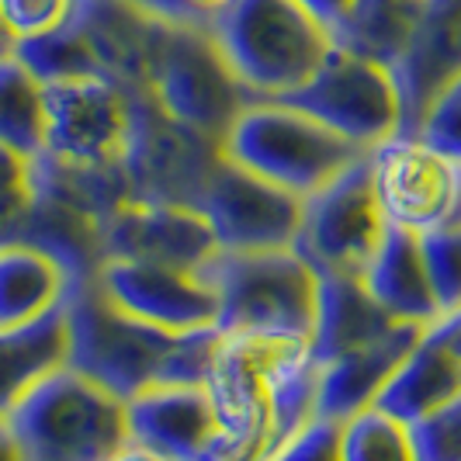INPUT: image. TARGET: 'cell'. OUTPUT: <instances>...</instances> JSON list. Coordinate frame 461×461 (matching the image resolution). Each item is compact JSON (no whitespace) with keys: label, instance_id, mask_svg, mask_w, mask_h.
Segmentation results:
<instances>
[{"label":"cell","instance_id":"obj_1","mask_svg":"<svg viewBox=\"0 0 461 461\" xmlns=\"http://www.w3.org/2000/svg\"><path fill=\"white\" fill-rule=\"evenodd\" d=\"M316 385L309 337L222 333L205 375L219 423L208 461H267L316 420Z\"/></svg>","mask_w":461,"mask_h":461},{"label":"cell","instance_id":"obj_2","mask_svg":"<svg viewBox=\"0 0 461 461\" xmlns=\"http://www.w3.org/2000/svg\"><path fill=\"white\" fill-rule=\"evenodd\" d=\"M67 365L101 389L129 402L153 385H205L222 330H160L118 309L94 281L73 285L67 295Z\"/></svg>","mask_w":461,"mask_h":461},{"label":"cell","instance_id":"obj_3","mask_svg":"<svg viewBox=\"0 0 461 461\" xmlns=\"http://www.w3.org/2000/svg\"><path fill=\"white\" fill-rule=\"evenodd\" d=\"M212 39L254 101H281L320 69L330 32L295 0H232Z\"/></svg>","mask_w":461,"mask_h":461},{"label":"cell","instance_id":"obj_4","mask_svg":"<svg viewBox=\"0 0 461 461\" xmlns=\"http://www.w3.org/2000/svg\"><path fill=\"white\" fill-rule=\"evenodd\" d=\"M24 461H115L129 444L125 402L63 365L7 413Z\"/></svg>","mask_w":461,"mask_h":461},{"label":"cell","instance_id":"obj_5","mask_svg":"<svg viewBox=\"0 0 461 461\" xmlns=\"http://www.w3.org/2000/svg\"><path fill=\"white\" fill-rule=\"evenodd\" d=\"M222 157L299 198H309L361 160L365 149L288 101H254L222 136Z\"/></svg>","mask_w":461,"mask_h":461},{"label":"cell","instance_id":"obj_6","mask_svg":"<svg viewBox=\"0 0 461 461\" xmlns=\"http://www.w3.org/2000/svg\"><path fill=\"white\" fill-rule=\"evenodd\" d=\"M205 277L219 299L215 326L222 333H288L312 340L320 275L292 247L219 250L205 264Z\"/></svg>","mask_w":461,"mask_h":461},{"label":"cell","instance_id":"obj_7","mask_svg":"<svg viewBox=\"0 0 461 461\" xmlns=\"http://www.w3.org/2000/svg\"><path fill=\"white\" fill-rule=\"evenodd\" d=\"M149 97L185 125L219 139L230 132L236 115L254 104L236 80L226 56L219 52L208 28L170 24L149 80Z\"/></svg>","mask_w":461,"mask_h":461},{"label":"cell","instance_id":"obj_8","mask_svg":"<svg viewBox=\"0 0 461 461\" xmlns=\"http://www.w3.org/2000/svg\"><path fill=\"white\" fill-rule=\"evenodd\" d=\"M281 101L320 118L326 129H333L337 136H344L365 153L402 132V101L393 73L382 63L340 46H330L320 69L299 91Z\"/></svg>","mask_w":461,"mask_h":461},{"label":"cell","instance_id":"obj_9","mask_svg":"<svg viewBox=\"0 0 461 461\" xmlns=\"http://www.w3.org/2000/svg\"><path fill=\"white\" fill-rule=\"evenodd\" d=\"M219 160V139L163 112L149 94H132V136L122 163L132 198L198 205L202 187Z\"/></svg>","mask_w":461,"mask_h":461},{"label":"cell","instance_id":"obj_10","mask_svg":"<svg viewBox=\"0 0 461 461\" xmlns=\"http://www.w3.org/2000/svg\"><path fill=\"white\" fill-rule=\"evenodd\" d=\"M46 91V157L69 167L125 170L132 136V91L87 73L42 84Z\"/></svg>","mask_w":461,"mask_h":461},{"label":"cell","instance_id":"obj_11","mask_svg":"<svg viewBox=\"0 0 461 461\" xmlns=\"http://www.w3.org/2000/svg\"><path fill=\"white\" fill-rule=\"evenodd\" d=\"M385 230L389 222L375 198L368 153H365L330 185L302 198V226L292 250L302 260H309L316 271L361 277Z\"/></svg>","mask_w":461,"mask_h":461},{"label":"cell","instance_id":"obj_12","mask_svg":"<svg viewBox=\"0 0 461 461\" xmlns=\"http://www.w3.org/2000/svg\"><path fill=\"white\" fill-rule=\"evenodd\" d=\"M368 170L389 226L423 236L461 215V163L440 157L423 139L389 136L368 149Z\"/></svg>","mask_w":461,"mask_h":461},{"label":"cell","instance_id":"obj_13","mask_svg":"<svg viewBox=\"0 0 461 461\" xmlns=\"http://www.w3.org/2000/svg\"><path fill=\"white\" fill-rule=\"evenodd\" d=\"M198 212L219 240V250H285L295 243L302 226V198L257 177L232 160L215 163L208 174Z\"/></svg>","mask_w":461,"mask_h":461},{"label":"cell","instance_id":"obj_14","mask_svg":"<svg viewBox=\"0 0 461 461\" xmlns=\"http://www.w3.org/2000/svg\"><path fill=\"white\" fill-rule=\"evenodd\" d=\"M97 285L129 316L174 333L215 326L219 316V299L205 267L187 271L153 260H104Z\"/></svg>","mask_w":461,"mask_h":461},{"label":"cell","instance_id":"obj_15","mask_svg":"<svg viewBox=\"0 0 461 461\" xmlns=\"http://www.w3.org/2000/svg\"><path fill=\"white\" fill-rule=\"evenodd\" d=\"M219 254V240L194 205L129 198L104 226V260H153L202 271Z\"/></svg>","mask_w":461,"mask_h":461},{"label":"cell","instance_id":"obj_16","mask_svg":"<svg viewBox=\"0 0 461 461\" xmlns=\"http://www.w3.org/2000/svg\"><path fill=\"white\" fill-rule=\"evenodd\" d=\"M69 22L84 35L94 63L108 80L132 94H149L170 24L153 18L132 0H77Z\"/></svg>","mask_w":461,"mask_h":461},{"label":"cell","instance_id":"obj_17","mask_svg":"<svg viewBox=\"0 0 461 461\" xmlns=\"http://www.w3.org/2000/svg\"><path fill=\"white\" fill-rule=\"evenodd\" d=\"M129 440L163 461H208L219 438L205 385H153L125 402Z\"/></svg>","mask_w":461,"mask_h":461},{"label":"cell","instance_id":"obj_18","mask_svg":"<svg viewBox=\"0 0 461 461\" xmlns=\"http://www.w3.org/2000/svg\"><path fill=\"white\" fill-rule=\"evenodd\" d=\"M393 80L402 101V132L461 73V0H427L402 56L393 63Z\"/></svg>","mask_w":461,"mask_h":461},{"label":"cell","instance_id":"obj_19","mask_svg":"<svg viewBox=\"0 0 461 461\" xmlns=\"http://www.w3.org/2000/svg\"><path fill=\"white\" fill-rule=\"evenodd\" d=\"M423 333H427V326L399 323L385 337L354 347V350H344V354L330 357L326 365H320L316 416L344 423L354 413L375 406L382 389L389 385V378L395 375V368L423 340Z\"/></svg>","mask_w":461,"mask_h":461},{"label":"cell","instance_id":"obj_20","mask_svg":"<svg viewBox=\"0 0 461 461\" xmlns=\"http://www.w3.org/2000/svg\"><path fill=\"white\" fill-rule=\"evenodd\" d=\"M361 281L371 292V299L399 323H416L427 330L440 323L434 285L427 275V260L416 232L389 226L378 250L371 254L368 267L361 271Z\"/></svg>","mask_w":461,"mask_h":461},{"label":"cell","instance_id":"obj_21","mask_svg":"<svg viewBox=\"0 0 461 461\" xmlns=\"http://www.w3.org/2000/svg\"><path fill=\"white\" fill-rule=\"evenodd\" d=\"M316 323H312V357L326 365L330 357L371 344L385 337L399 320H393L378 302L371 299L365 281L357 275H337V271H316Z\"/></svg>","mask_w":461,"mask_h":461},{"label":"cell","instance_id":"obj_22","mask_svg":"<svg viewBox=\"0 0 461 461\" xmlns=\"http://www.w3.org/2000/svg\"><path fill=\"white\" fill-rule=\"evenodd\" d=\"M461 393V361L451 347L430 330L423 340L410 350V357L395 368L389 385L378 395V410L393 413L402 423H423L434 413H440L455 395Z\"/></svg>","mask_w":461,"mask_h":461},{"label":"cell","instance_id":"obj_23","mask_svg":"<svg viewBox=\"0 0 461 461\" xmlns=\"http://www.w3.org/2000/svg\"><path fill=\"white\" fill-rule=\"evenodd\" d=\"M67 354V302L35 323L0 326V420H7L46 375L63 368Z\"/></svg>","mask_w":461,"mask_h":461},{"label":"cell","instance_id":"obj_24","mask_svg":"<svg viewBox=\"0 0 461 461\" xmlns=\"http://www.w3.org/2000/svg\"><path fill=\"white\" fill-rule=\"evenodd\" d=\"M69 295V275L59 260L32 243L0 247V326L35 323Z\"/></svg>","mask_w":461,"mask_h":461},{"label":"cell","instance_id":"obj_25","mask_svg":"<svg viewBox=\"0 0 461 461\" xmlns=\"http://www.w3.org/2000/svg\"><path fill=\"white\" fill-rule=\"evenodd\" d=\"M423 4L427 0H354V7L330 39L333 46L393 69L423 14Z\"/></svg>","mask_w":461,"mask_h":461},{"label":"cell","instance_id":"obj_26","mask_svg":"<svg viewBox=\"0 0 461 461\" xmlns=\"http://www.w3.org/2000/svg\"><path fill=\"white\" fill-rule=\"evenodd\" d=\"M0 146L28 160L46 153V91L14 52L0 56Z\"/></svg>","mask_w":461,"mask_h":461},{"label":"cell","instance_id":"obj_27","mask_svg":"<svg viewBox=\"0 0 461 461\" xmlns=\"http://www.w3.org/2000/svg\"><path fill=\"white\" fill-rule=\"evenodd\" d=\"M340 458L344 461H420L413 427L393 413L368 406L340 423Z\"/></svg>","mask_w":461,"mask_h":461},{"label":"cell","instance_id":"obj_28","mask_svg":"<svg viewBox=\"0 0 461 461\" xmlns=\"http://www.w3.org/2000/svg\"><path fill=\"white\" fill-rule=\"evenodd\" d=\"M14 56L22 59L24 67L32 69L42 84L52 80H69V77H87V73H101L94 63L91 49L84 42V35L77 32V24L67 22L56 32L46 35H35V39H24L14 42ZM104 77V73H101Z\"/></svg>","mask_w":461,"mask_h":461},{"label":"cell","instance_id":"obj_29","mask_svg":"<svg viewBox=\"0 0 461 461\" xmlns=\"http://www.w3.org/2000/svg\"><path fill=\"white\" fill-rule=\"evenodd\" d=\"M440 320L461 309V215L420 236Z\"/></svg>","mask_w":461,"mask_h":461},{"label":"cell","instance_id":"obj_30","mask_svg":"<svg viewBox=\"0 0 461 461\" xmlns=\"http://www.w3.org/2000/svg\"><path fill=\"white\" fill-rule=\"evenodd\" d=\"M32 202H35L32 160L0 146V247L22 243Z\"/></svg>","mask_w":461,"mask_h":461},{"label":"cell","instance_id":"obj_31","mask_svg":"<svg viewBox=\"0 0 461 461\" xmlns=\"http://www.w3.org/2000/svg\"><path fill=\"white\" fill-rule=\"evenodd\" d=\"M410 136L423 139L440 157L461 163V73L434 94V101L416 118Z\"/></svg>","mask_w":461,"mask_h":461},{"label":"cell","instance_id":"obj_32","mask_svg":"<svg viewBox=\"0 0 461 461\" xmlns=\"http://www.w3.org/2000/svg\"><path fill=\"white\" fill-rule=\"evenodd\" d=\"M77 0H0V18L14 42L56 32L73 18Z\"/></svg>","mask_w":461,"mask_h":461},{"label":"cell","instance_id":"obj_33","mask_svg":"<svg viewBox=\"0 0 461 461\" xmlns=\"http://www.w3.org/2000/svg\"><path fill=\"white\" fill-rule=\"evenodd\" d=\"M420 461H461V393L430 420L413 427Z\"/></svg>","mask_w":461,"mask_h":461},{"label":"cell","instance_id":"obj_34","mask_svg":"<svg viewBox=\"0 0 461 461\" xmlns=\"http://www.w3.org/2000/svg\"><path fill=\"white\" fill-rule=\"evenodd\" d=\"M267 461H344L340 458V423L333 420H309L295 438Z\"/></svg>","mask_w":461,"mask_h":461},{"label":"cell","instance_id":"obj_35","mask_svg":"<svg viewBox=\"0 0 461 461\" xmlns=\"http://www.w3.org/2000/svg\"><path fill=\"white\" fill-rule=\"evenodd\" d=\"M142 11L167 24H194V28H212V22L230 7L232 0H132Z\"/></svg>","mask_w":461,"mask_h":461},{"label":"cell","instance_id":"obj_36","mask_svg":"<svg viewBox=\"0 0 461 461\" xmlns=\"http://www.w3.org/2000/svg\"><path fill=\"white\" fill-rule=\"evenodd\" d=\"M295 4L305 7V11L330 32V35H333V28L347 18V11L354 7V0H295Z\"/></svg>","mask_w":461,"mask_h":461},{"label":"cell","instance_id":"obj_37","mask_svg":"<svg viewBox=\"0 0 461 461\" xmlns=\"http://www.w3.org/2000/svg\"><path fill=\"white\" fill-rule=\"evenodd\" d=\"M430 333H434V337H440L444 344L458 354V361H461V309H458V312H451V316H444L440 323L430 326Z\"/></svg>","mask_w":461,"mask_h":461},{"label":"cell","instance_id":"obj_38","mask_svg":"<svg viewBox=\"0 0 461 461\" xmlns=\"http://www.w3.org/2000/svg\"><path fill=\"white\" fill-rule=\"evenodd\" d=\"M0 461H24L18 438H14V430H11L7 420H0Z\"/></svg>","mask_w":461,"mask_h":461},{"label":"cell","instance_id":"obj_39","mask_svg":"<svg viewBox=\"0 0 461 461\" xmlns=\"http://www.w3.org/2000/svg\"><path fill=\"white\" fill-rule=\"evenodd\" d=\"M115 461H163V458L160 455H153L149 447H142V444H132V440H129V444L115 455Z\"/></svg>","mask_w":461,"mask_h":461},{"label":"cell","instance_id":"obj_40","mask_svg":"<svg viewBox=\"0 0 461 461\" xmlns=\"http://www.w3.org/2000/svg\"><path fill=\"white\" fill-rule=\"evenodd\" d=\"M11 52H14V35L7 32V24L0 18V56H11Z\"/></svg>","mask_w":461,"mask_h":461}]
</instances>
